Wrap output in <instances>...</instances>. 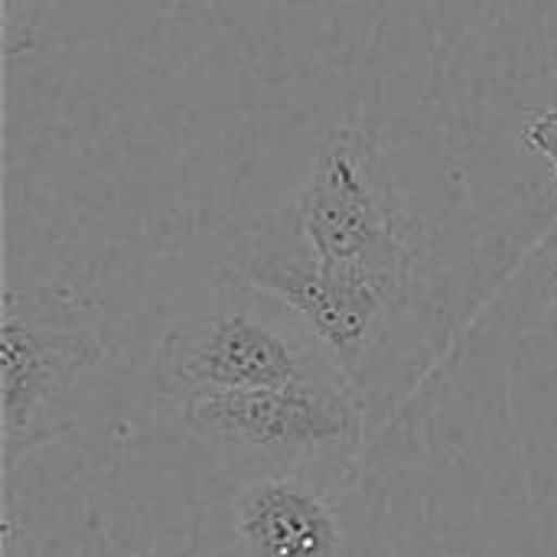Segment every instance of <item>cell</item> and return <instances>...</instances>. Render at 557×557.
<instances>
[{"label":"cell","instance_id":"6da1fadb","mask_svg":"<svg viewBox=\"0 0 557 557\" xmlns=\"http://www.w3.org/2000/svg\"><path fill=\"white\" fill-rule=\"evenodd\" d=\"M349 379L320 339L271 294L225 268L212 307L176 320L153 356L157 392L186 405L212 392L287 388Z\"/></svg>","mask_w":557,"mask_h":557},{"label":"cell","instance_id":"7a4b0ae2","mask_svg":"<svg viewBox=\"0 0 557 557\" xmlns=\"http://www.w3.org/2000/svg\"><path fill=\"white\" fill-rule=\"evenodd\" d=\"M108 356L101 307L62 284H10L0 313L7 467L72 431L78 382Z\"/></svg>","mask_w":557,"mask_h":557},{"label":"cell","instance_id":"3957f363","mask_svg":"<svg viewBox=\"0 0 557 557\" xmlns=\"http://www.w3.org/2000/svg\"><path fill=\"white\" fill-rule=\"evenodd\" d=\"M284 215L320 268L408 297L414 255L398 225L388 166L362 131L336 127L326 134Z\"/></svg>","mask_w":557,"mask_h":557},{"label":"cell","instance_id":"277c9868","mask_svg":"<svg viewBox=\"0 0 557 557\" xmlns=\"http://www.w3.org/2000/svg\"><path fill=\"white\" fill-rule=\"evenodd\" d=\"M180 418L212 454L255 470L297 473L349 463L362 447L366 428L352 379L196 395L180 405Z\"/></svg>","mask_w":557,"mask_h":557},{"label":"cell","instance_id":"5b68a950","mask_svg":"<svg viewBox=\"0 0 557 557\" xmlns=\"http://www.w3.org/2000/svg\"><path fill=\"white\" fill-rule=\"evenodd\" d=\"M268 222L271 225L255 235L228 268L281 300L356 382L359 366L379 346L392 313L401 310L408 297L375 281L320 268L284 212Z\"/></svg>","mask_w":557,"mask_h":557},{"label":"cell","instance_id":"8992f818","mask_svg":"<svg viewBox=\"0 0 557 557\" xmlns=\"http://www.w3.org/2000/svg\"><path fill=\"white\" fill-rule=\"evenodd\" d=\"M235 539L248 557H343L333 503L307 473L261 470L232 503Z\"/></svg>","mask_w":557,"mask_h":557},{"label":"cell","instance_id":"52a82bcc","mask_svg":"<svg viewBox=\"0 0 557 557\" xmlns=\"http://www.w3.org/2000/svg\"><path fill=\"white\" fill-rule=\"evenodd\" d=\"M529 144L555 166L557 173V108L552 111H542L539 117H532L529 131H525Z\"/></svg>","mask_w":557,"mask_h":557}]
</instances>
